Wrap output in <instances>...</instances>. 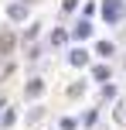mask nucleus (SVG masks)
I'll return each instance as SVG.
<instances>
[{
    "mask_svg": "<svg viewBox=\"0 0 126 130\" xmlns=\"http://www.w3.org/2000/svg\"><path fill=\"white\" fill-rule=\"evenodd\" d=\"M102 17H106L109 24H119L123 21V0H106V4H102Z\"/></svg>",
    "mask_w": 126,
    "mask_h": 130,
    "instance_id": "f257e3e1",
    "label": "nucleus"
},
{
    "mask_svg": "<svg viewBox=\"0 0 126 130\" xmlns=\"http://www.w3.org/2000/svg\"><path fill=\"white\" fill-rule=\"evenodd\" d=\"M14 45H17V38H14V31H0V55H10Z\"/></svg>",
    "mask_w": 126,
    "mask_h": 130,
    "instance_id": "f03ea898",
    "label": "nucleus"
},
{
    "mask_svg": "<svg viewBox=\"0 0 126 130\" xmlns=\"http://www.w3.org/2000/svg\"><path fill=\"white\" fill-rule=\"evenodd\" d=\"M41 92H44V82H41V79H31V82H27V89H24V96H27V99H38Z\"/></svg>",
    "mask_w": 126,
    "mask_h": 130,
    "instance_id": "7ed1b4c3",
    "label": "nucleus"
},
{
    "mask_svg": "<svg viewBox=\"0 0 126 130\" xmlns=\"http://www.w3.org/2000/svg\"><path fill=\"white\" fill-rule=\"evenodd\" d=\"M7 17H10V21H24L27 17V4H10V7H7Z\"/></svg>",
    "mask_w": 126,
    "mask_h": 130,
    "instance_id": "20e7f679",
    "label": "nucleus"
},
{
    "mask_svg": "<svg viewBox=\"0 0 126 130\" xmlns=\"http://www.w3.org/2000/svg\"><path fill=\"white\" fill-rule=\"evenodd\" d=\"M68 62H72L75 69H82V65H89V52H85V48H75V52L68 55Z\"/></svg>",
    "mask_w": 126,
    "mask_h": 130,
    "instance_id": "39448f33",
    "label": "nucleus"
},
{
    "mask_svg": "<svg viewBox=\"0 0 126 130\" xmlns=\"http://www.w3.org/2000/svg\"><path fill=\"white\" fill-rule=\"evenodd\" d=\"M89 34H92V24H89V21H82V24H75V31H72V38H89Z\"/></svg>",
    "mask_w": 126,
    "mask_h": 130,
    "instance_id": "423d86ee",
    "label": "nucleus"
},
{
    "mask_svg": "<svg viewBox=\"0 0 126 130\" xmlns=\"http://www.w3.org/2000/svg\"><path fill=\"white\" fill-rule=\"evenodd\" d=\"M113 117H116V123H119V127H126V99L116 103V113H113Z\"/></svg>",
    "mask_w": 126,
    "mask_h": 130,
    "instance_id": "0eeeda50",
    "label": "nucleus"
},
{
    "mask_svg": "<svg viewBox=\"0 0 126 130\" xmlns=\"http://www.w3.org/2000/svg\"><path fill=\"white\" fill-rule=\"evenodd\" d=\"M92 75H95V82H106V79H109V69H106V65H95Z\"/></svg>",
    "mask_w": 126,
    "mask_h": 130,
    "instance_id": "6e6552de",
    "label": "nucleus"
},
{
    "mask_svg": "<svg viewBox=\"0 0 126 130\" xmlns=\"http://www.w3.org/2000/svg\"><path fill=\"white\" fill-rule=\"evenodd\" d=\"M65 38H68V34H65V31H61V27H58V31L51 34V45H65Z\"/></svg>",
    "mask_w": 126,
    "mask_h": 130,
    "instance_id": "1a4fd4ad",
    "label": "nucleus"
},
{
    "mask_svg": "<svg viewBox=\"0 0 126 130\" xmlns=\"http://www.w3.org/2000/svg\"><path fill=\"white\" fill-rule=\"evenodd\" d=\"M95 52H99V55H113V45H109V41H99V45H95Z\"/></svg>",
    "mask_w": 126,
    "mask_h": 130,
    "instance_id": "9d476101",
    "label": "nucleus"
},
{
    "mask_svg": "<svg viewBox=\"0 0 126 130\" xmlns=\"http://www.w3.org/2000/svg\"><path fill=\"white\" fill-rule=\"evenodd\" d=\"M14 120H17V113L10 110V113H4V120H0V127H14Z\"/></svg>",
    "mask_w": 126,
    "mask_h": 130,
    "instance_id": "9b49d317",
    "label": "nucleus"
},
{
    "mask_svg": "<svg viewBox=\"0 0 126 130\" xmlns=\"http://www.w3.org/2000/svg\"><path fill=\"white\" fill-rule=\"evenodd\" d=\"M82 92H85V86H82V82H79V86H72V89H68V96H72V99H79V96H82Z\"/></svg>",
    "mask_w": 126,
    "mask_h": 130,
    "instance_id": "f8f14e48",
    "label": "nucleus"
},
{
    "mask_svg": "<svg viewBox=\"0 0 126 130\" xmlns=\"http://www.w3.org/2000/svg\"><path fill=\"white\" fill-rule=\"evenodd\" d=\"M38 27H41V24H31V27L24 31V38H27V41H34V38H38Z\"/></svg>",
    "mask_w": 126,
    "mask_h": 130,
    "instance_id": "ddd939ff",
    "label": "nucleus"
},
{
    "mask_svg": "<svg viewBox=\"0 0 126 130\" xmlns=\"http://www.w3.org/2000/svg\"><path fill=\"white\" fill-rule=\"evenodd\" d=\"M75 7H79V0H65V4H61V10H65V14H72Z\"/></svg>",
    "mask_w": 126,
    "mask_h": 130,
    "instance_id": "4468645a",
    "label": "nucleus"
}]
</instances>
